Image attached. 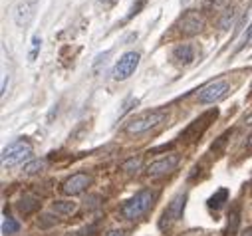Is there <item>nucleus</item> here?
<instances>
[{
    "label": "nucleus",
    "mask_w": 252,
    "mask_h": 236,
    "mask_svg": "<svg viewBox=\"0 0 252 236\" xmlns=\"http://www.w3.org/2000/svg\"><path fill=\"white\" fill-rule=\"evenodd\" d=\"M153 201H155V193L149 191V189H143V191L135 193L129 201H125L123 206H121L123 218H127V220H137V218H141V216L147 214V210L153 206Z\"/></svg>",
    "instance_id": "f257e3e1"
},
{
    "label": "nucleus",
    "mask_w": 252,
    "mask_h": 236,
    "mask_svg": "<svg viewBox=\"0 0 252 236\" xmlns=\"http://www.w3.org/2000/svg\"><path fill=\"white\" fill-rule=\"evenodd\" d=\"M165 119H167V111H163V109L145 111V113H139V115L131 117L129 123L125 125V131L131 133V135H139V133H145V131L157 127V125L163 123Z\"/></svg>",
    "instance_id": "f03ea898"
},
{
    "label": "nucleus",
    "mask_w": 252,
    "mask_h": 236,
    "mask_svg": "<svg viewBox=\"0 0 252 236\" xmlns=\"http://www.w3.org/2000/svg\"><path fill=\"white\" fill-rule=\"evenodd\" d=\"M32 155V145L26 139H18L12 141L8 147H4L2 151V167H14L18 163H24L28 157Z\"/></svg>",
    "instance_id": "7ed1b4c3"
},
{
    "label": "nucleus",
    "mask_w": 252,
    "mask_h": 236,
    "mask_svg": "<svg viewBox=\"0 0 252 236\" xmlns=\"http://www.w3.org/2000/svg\"><path fill=\"white\" fill-rule=\"evenodd\" d=\"M139 60H141V56H139V52H125L119 60H117V64L113 66V72H111V76H113V80H117V82H123V80H127V78H131L133 74H135V70H137V66H139Z\"/></svg>",
    "instance_id": "20e7f679"
},
{
    "label": "nucleus",
    "mask_w": 252,
    "mask_h": 236,
    "mask_svg": "<svg viewBox=\"0 0 252 236\" xmlns=\"http://www.w3.org/2000/svg\"><path fill=\"white\" fill-rule=\"evenodd\" d=\"M217 117H219V109H217V107L205 111L201 117H197V119L181 133V139H183V141H195V139H199V137L209 129L211 121H215Z\"/></svg>",
    "instance_id": "39448f33"
},
{
    "label": "nucleus",
    "mask_w": 252,
    "mask_h": 236,
    "mask_svg": "<svg viewBox=\"0 0 252 236\" xmlns=\"http://www.w3.org/2000/svg\"><path fill=\"white\" fill-rule=\"evenodd\" d=\"M185 203H187V195L185 193H181V195H177V197H173L171 199V203H169V206L163 210V214H161V220H159V230H169L171 228V224L173 222H177V220H181L183 218V210H185Z\"/></svg>",
    "instance_id": "423d86ee"
},
{
    "label": "nucleus",
    "mask_w": 252,
    "mask_h": 236,
    "mask_svg": "<svg viewBox=\"0 0 252 236\" xmlns=\"http://www.w3.org/2000/svg\"><path fill=\"white\" fill-rule=\"evenodd\" d=\"M205 24H207V20H205L203 12H199V10H187V12L179 18L177 28H179V32L185 34V36H195V34H199V32L205 28Z\"/></svg>",
    "instance_id": "0eeeda50"
},
{
    "label": "nucleus",
    "mask_w": 252,
    "mask_h": 236,
    "mask_svg": "<svg viewBox=\"0 0 252 236\" xmlns=\"http://www.w3.org/2000/svg\"><path fill=\"white\" fill-rule=\"evenodd\" d=\"M230 91V84L226 80H215L213 84L205 86L199 93V101L201 103H217L222 97H226Z\"/></svg>",
    "instance_id": "6e6552de"
},
{
    "label": "nucleus",
    "mask_w": 252,
    "mask_h": 236,
    "mask_svg": "<svg viewBox=\"0 0 252 236\" xmlns=\"http://www.w3.org/2000/svg\"><path fill=\"white\" fill-rule=\"evenodd\" d=\"M90 185H92V177L88 173H76L62 183V193L68 197H76V195H82Z\"/></svg>",
    "instance_id": "1a4fd4ad"
},
{
    "label": "nucleus",
    "mask_w": 252,
    "mask_h": 236,
    "mask_svg": "<svg viewBox=\"0 0 252 236\" xmlns=\"http://www.w3.org/2000/svg\"><path fill=\"white\" fill-rule=\"evenodd\" d=\"M177 165H179V155L177 153H171V155H167V157L151 163L147 167V175L149 177H161V175H167V173L175 171Z\"/></svg>",
    "instance_id": "9d476101"
},
{
    "label": "nucleus",
    "mask_w": 252,
    "mask_h": 236,
    "mask_svg": "<svg viewBox=\"0 0 252 236\" xmlns=\"http://www.w3.org/2000/svg\"><path fill=\"white\" fill-rule=\"evenodd\" d=\"M34 10H36V0H22V2L16 4L12 16H14V22L18 26H26L32 16H34Z\"/></svg>",
    "instance_id": "9b49d317"
},
{
    "label": "nucleus",
    "mask_w": 252,
    "mask_h": 236,
    "mask_svg": "<svg viewBox=\"0 0 252 236\" xmlns=\"http://www.w3.org/2000/svg\"><path fill=\"white\" fill-rule=\"evenodd\" d=\"M173 60H177L183 66H189V64L195 60V48L191 44H179L173 50Z\"/></svg>",
    "instance_id": "f8f14e48"
},
{
    "label": "nucleus",
    "mask_w": 252,
    "mask_h": 236,
    "mask_svg": "<svg viewBox=\"0 0 252 236\" xmlns=\"http://www.w3.org/2000/svg\"><path fill=\"white\" fill-rule=\"evenodd\" d=\"M16 208L20 210V214L28 216V214H32V212H36V210L40 208V199L34 197V195H24V197H20V201L16 203Z\"/></svg>",
    "instance_id": "ddd939ff"
},
{
    "label": "nucleus",
    "mask_w": 252,
    "mask_h": 236,
    "mask_svg": "<svg viewBox=\"0 0 252 236\" xmlns=\"http://www.w3.org/2000/svg\"><path fill=\"white\" fill-rule=\"evenodd\" d=\"M226 218H228V222H226V228H224V236H236L238 224H240V208L238 206L230 208Z\"/></svg>",
    "instance_id": "4468645a"
},
{
    "label": "nucleus",
    "mask_w": 252,
    "mask_h": 236,
    "mask_svg": "<svg viewBox=\"0 0 252 236\" xmlns=\"http://www.w3.org/2000/svg\"><path fill=\"white\" fill-rule=\"evenodd\" d=\"M78 208V205L74 201H56L52 203V210L56 214H74Z\"/></svg>",
    "instance_id": "2eb2a0df"
},
{
    "label": "nucleus",
    "mask_w": 252,
    "mask_h": 236,
    "mask_svg": "<svg viewBox=\"0 0 252 236\" xmlns=\"http://www.w3.org/2000/svg\"><path fill=\"white\" fill-rule=\"evenodd\" d=\"M141 167H143V157L137 155V157H129L127 161H123L121 171H125V173H137Z\"/></svg>",
    "instance_id": "dca6fc26"
},
{
    "label": "nucleus",
    "mask_w": 252,
    "mask_h": 236,
    "mask_svg": "<svg viewBox=\"0 0 252 236\" xmlns=\"http://www.w3.org/2000/svg\"><path fill=\"white\" fill-rule=\"evenodd\" d=\"M226 199H228V191H226V189H220V191H217V193L209 199V206L217 210V208H220V206L226 203Z\"/></svg>",
    "instance_id": "f3484780"
},
{
    "label": "nucleus",
    "mask_w": 252,
    "mask_h": 236,
    "mask_svg": "<svg viewBox=\"0 0 252 236\" xmlns=\"http://www.w3.org/2000/svg\"><path fill=\"white\" fill-rule=\"evenodd\" d=\"M44 169H46V161L44 159H34V161L24 165V175H36V173H42Z\"/></svg>",
    "instance_id": "a211bd4d"
},
{
    "label": "nucleus",
    "mask_w": 252,
    "mask_h": 236,
    "mask_svg": "<svg viewBox=\"0 0 252 236\" xmlns=\"http://www.w3.org/2000/svg\"><path fill=\"white\" fill-rule=\"evenodd\" d=\"M234 16H236L234 8H226L224 14H222L220 20H219V28H220V30H228V28L232 26V22H234Z\"/></svg>",
    "instance_id": "6ab92c4d"
},
{
    "label": "nucleus",
    "mask_w": 252,
    "mask_h": 236,
    "mask_svg": "<svg viewBox=\"0 0 252 236\" xmlns=\"http://www.w3.org/2000/svg\"><path fill=\"white\" fill-rule=\"evenodd\" d=\"M20 230V224L14 220V218H10V216H6L4 220H2V234H16Z\"/></svg>",
    "instance_id": "aec40b11"
},
{
    "label": "nucleus",
    "mask_w": 252,
    "mask_h": 236,
    "mask_svg": "<svg viewBox=\"0 0 252 236\" xmlns=\"http://www.w3.org/2000/svg\"><path fill=\"white\" fill-rule=\"evenodd\" d=\"M228 137H230V131H224V133L219 137V141H217V143H213L211 151H213L215 155H217V153H220V149L224 147V143H226V139H228Z\"/></svg>",
    "instance_id": "412c9836"
},
{
    "label": "nucleus",
    "mask_w": 252,
    "mask_h": 236,
    "mask_svg": "<svg viewBox=\"0 0 252 236\" xmlns=\"http://www.w3.org/2000/svg\"><path fill=\"white\" fill-rule=\"evenodd\" d=\"M228 2H230V0H205L207 8H213V10H220V8H224Z\"/></svg>",
    "instance_id": "4be33fe9"
},
{
    "label": "nucleus",
    "mask_w": 252,
    "mask_h": 236,
    "mask_svg": "<svg viewBox=\"0 0 252 236\" xmlns=\"http://www.w3.org/2000/svg\"><path fill=\"white\" fill-rule=\"evenodd\" d=\"M250 38H252V22L248 24V30L242 34V38H240V44L236 46V52H240V50H242V48H244V46L250 42Z\"/></svg>",
    "instance_id": "5701e85b"
},
{
    "label": "nucleus",
    "mask_w": 252,
    "mask_h": 236,
    "mask_svg": "<svg viewBox=\"0 0 252 236\" xmlns=\"http://www.w3.org/2000/svg\"><path fill=\"white\" fill-rule=\"evenodd\" d=\"M56 222H58V220H56V218H54L52 214H42V218L38 220V224H40L42 228H48V226H54Z\"/></svg>",
    "instance_id": "b1692460"
},
{
    "label": "nucleus",
    "mask_w": 252,
    "mask_h": 236,
    "mask_svg": "<svg viewBox=\"0 0 252 236\" xmlns=\"http://www.w3.org/2000/svg\"><path fill=\"white\" fill-rule=\"evenodd\" d=\"M40 44H42V40H40V36H34L32 38V52H30V62L36 58V54H38V50H40Z\"/></svg>",
    "instance_id": "393cba45"
},
{
    "label": "nucleus",
    "mask_w": 252,
    "mask_h": 236,
    "mask_svg": "<svg viewBox=\"0 0 252 236\" xmlns=\"http://www.w3.org/2000/svg\"><path fill=\"white\" fill-rule=\"evenodd\" d=\"M103 236H125V234H123V230H119V228H111V230H107Z\"/></svg>",
    "instance_id": "a878e982"
},
{
    "label": "nucleus",
    "mask_w": 252,
    "mask_h": 236,
    "mask_svg": "<svg viewBox=\"0 0 252 236\" xmlns=\"http://www.w3.org/2000/svg\"><path fill=\"white\" fill-rule=\"evenodd\" d=\"M173 147V143H169V145H161V147H155V149H151V153H159V151H167V149H171Z\"/></svg>",
    "instance_id": "bb28decb"
},
{
    "label": "nucleus",
    "mask_w": 252,
    "mask_h": 236,
    "mask_svg": "<svg viewBox=\"0 0 252 236\" xmlns=\"http://www.w3.org/2000/svg\"><path fill=\"white\" fill-rule=\"evenodd\" d=\"M240 236H252V226H248V228H244V230L240 232Z\"/></svg>",
    "instance_id": "cd10ccee"
},
{
    "label": "nucleus",
    "mask_w": 252,
    "mask_h": 236,
    "mask_svg": "<svg viewBox=\"0 0 252 236\" xmlns=\"http://www.w3.org/2000/svg\"><path fill=\"white\" fill-rule=\"evenodd\" d=\"M244 123H246V125H252V113L244 117Z\"/></svg>",
    "instance_id": "c85d7f7f"
},
{
    "label": "nucleus",
    "mask_w": 252,
    "mask_h": 236,
    "mask_svg": "<svg viewBox=\"0 0 252 236\" xmlns=\"http://www.w3.org/2000/svg\"><path fill=\"white\" fill-rule=\"evenodd\" d=\"M248 145H252V133L248 135Z\"/></svg>",
    "instance_id": "c756f323"
},
{
    "label": "nucleus",
    "mask_w": 252,
    "mask_h": 236,
    "mask_svg": "<svg viewBox=\"0 0 252 236\" xmlns=\"http://www.w3.org/2000/svg\"><path fill=\"white\" fill-rule=\"evenodd\" d=\"M181 2H183V4H187V2H189V0H181Z\"/></svg>",
    "instance_id": "7c9ffc66"
}]
</instances>
